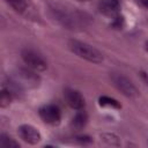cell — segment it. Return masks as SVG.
Returning <instances> with one entry per match:
<instances>
[{"mask_svg":"<svg viewBox=\"0 0 148 148\" xmlns=\"http://www.w3.org/2000/svg\"><path fill=\"white\" fill-rule=\"evenodd\" d=\"M140 2H142V6H143V7L147 6V0H140Z\"/></svg>","mask_w":148,"mask_h":148,"instance_id":"obj_16","label":"cell"},{"mask_svg":"<svg viewBox=\"0 0 148 148\" xmlns=\"http://www.w3.org/2000/svg\"><path fill=\"white\" fill-rule=\"evenodd\" d=\"M0 146L6 147V148H17L20 145L12 136L7 134H0Z\"/></svg>","mask_w":148,"mask_h":148,"instance_id":"obj_13","label":"cell"},{"mask_svg":"<svg viewBox=\"0 0 148 148\" xmlns=\"http://www.w3.org/2000/svg\"><path fill=\"white\" fill-rule=\"evenodd\" d=\"M18 135L20 138L27 142V143H30V145H36L42 139V135H40V132L32 125H29V124H23L21 125L18 128Z\"/></svg>","mask_w":148,"mask_h":148,"instance_id":"obj_7","label":"cell"},{"mask_svg":"<svg viewBox=\"0 0 148 148\" xmlns=\"http://www.w3.org/2000/svg\"><path fill=\"white\" fill-rule=\"evenodd\" d=\"M51 16L64 28L76 30L81 27L82 17L80 13L65 0H45Z\"/></svg>","mask_w":148,"mask_h":148,"instance_id":"obj_1","label":"cell"},{"mask_svg":"<svg viewBox=\"0 0 148 148\" xmlns=\"http://www.w3.org/2000/svg\"><path fill=\"white\" fill-rule=\"evenodd\" d=\"M98 103L101 106H109V108H114V109H120L121 105L118 103L117 99L108 97V96H101L98 98Z\"/></svg>","mask_w":148,"mask_h":148,"instance_id":"obj_12","label":"cell"},{"mask_svg":"<svg viewBox=\"0 0 148 148\" xmlns=\"http://www.w3.org/2000/svg\"><path fill=\"white\" fill-rule=\"evenodd\" d=\"M79 1H82V2H87V1H89V0H79Z\"/></svg>","mask_w":148,"mask_h":148,"instance_id":"obj_17","label":"cell"},{"mask_svg":"<svg viewBox=\"0 0 148 148\" xmlns=\"http://www.w3.org/2000/svg\"><path fill=\"white\" fill-rule=\"evenodd\" d=\"M39 116L45 124H49L52 126L58 125L61 119V112H60L59 108L53 104H47V105H44L43 108H40Z\"/></svg>","mask_w":148,"mask_h":148,"instance_id":"obj_6","label":"cell"},{"mask_svg":"<svg viewBox=\"0 0 148 148\" xmlns=\"http://www.w3.org/2000/svg\"><path fill=\"white\" fill-rule=\"evenodd\" d=\"M21 57L27 67L35 72H43L47 68V62L44 57L32 49H24L21 53Z\"/></svg>","mask_w":148,"mask_h":148,"instance_id":"obj_5","label":"cell"},{"mask_svg":"<svg viewBox=\"0 0 148 148\" xmlns=\"http://www.w3.org/2000/svg\"><path fill=\"white\" fill-rule=\"evenodd\" d=\"M111 81L112 84L126 97L128 98H136L140 95V91L135 87V84L124 74L120 73H112L111 74Z\"/></svg>","mask_w":148,"mask_h":148,"instance_id":"obj_4","label":"cell"},{"mask_svg":"<svg viewBox=\"0 0 148 148\" xmlns=\"http://www.w3.org/2000/svg\"><path fill=\"white\" fill-rule=\"evenodd\" d=\"M12 102V92L9 90H0V106L6 108Z\"/></svg>","mask_w":148,"mask_h":148,"instance_id":"obj_15","label":"cell"},{"mask_svg":"<svg viewBox=\"0 0 148 148\" xmlns=\"http://www.w3.org/2000/svg\"><path fill=\"white\" fill-rule=\"evenodd\" d=\"M68 47L73 53H75L77 57L94 64H99L103 61V54L92 45L77 40V39H71L68 42Z\"/></svg>","mask_w":148,"mask_h":148,"instance_id":"obj_2","label":"cell"},{"mask_svg":"<svg viewBox=\"0 0 148 148\" xmlns=\"http://www.w3.org/2000/svg\"><path fill=\"white\" fill-rule=\"evenodd\" d=\"M120 9V0H102L99 2V10L106 16L116 17Z\"/></svg>","mask_w":148,"mask_h":148,"instance_id":"obj_9","label":"cell"},{"mask_svg":"<svg viewBox=\"0 0 148 148\" xmlns=\"http://www.w3.org/2000/svg\"><path fill=\"white\" fill-rule=\"evenodd\" d=\"M87 120H88V117H87L86 112L79 110V112H77V113L73 117V119H72V126H73V128H75V130H77V131H79V130H82V128L86 126Z\"/></svg>","mask_w":148,"mask_h":148,"instance_id":"obj_11","label":"cell"},{"mask_svg":"<svg viewBox=\"0 0 148 148\" xmlns=\"http://www.w3.org/2000/svg\"><path fill=\"white\" fill-rule=\"evenodd\" d=\"M40 83V77L30 68H17L12 75V84L17 89H34Z\"/></svg>","mask_w":148,"mask_h":148,"instance_id":"obj_3","label":"cell"},{"mask_svg":"<svg viewBox=\"0 0 148 148\" xmlns=\"http://www.w3.org/2000/svg\"><path fill=\"white\" fill-rule=\"evenodd\" d=\"M64 97L66 103L74 110H82L84 106V98L81 95L80 91L72 89V88H67L64 91Z\"/></svg>","mask_w":148,"mask_h":148,"instance_id":"obj_8","label":"cell"},{"mask_svg":"<svg viewBox=\"0 0 148 148\" xmlns=\"http://www.w3.org/2000/svg\"><path fill=\"white\" fill-rule=\"evenodd\" d=\"M7 1L12 6V8L18 14L29 15V10H30L29 0H7Z\"/></svg>","mask_w":148,"mask_h":148,"instance_id":"obj_10","label":"cell"},{"mask_svg":"<svg viewBox=\"0 0 148 148\" xmlns=\"http://www.w3.org/2000/svg\"><path fill=\"white\" fill-rule=\"evenodd\" d=\"M101 139L110 146H119L120 145L119 136L113 133H103V134H101Z\"/></svg>","mask_w":148,"mask_h":148,"instance_id":"obj_14","label":"cell"}]
</instances>
